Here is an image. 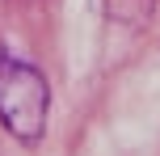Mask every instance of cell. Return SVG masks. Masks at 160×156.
<instances>
[{"label": "cell", "mask_w": 160, "mask_h": 156, "mask_svg": "<svg viewBox=\"0 0 160 156\" xmlns=\"http://www.w3.org/2000/svg\"><path fill=\"white\" fill-rule=\"evenodd\" d=\"M93 4H97V13H101L105 21L131 25V30L148 25V17L156 13V0H93Z\"/></svg>", "instance_id": "7a4b0ae2"}, {"label": "cell", "mask_w": 160, "mask_h": 156, "mask_svg": "<svg viewBox=\"0 0 160 156\" xmlns=\"http://www.w3.org/2000/svg\"><path fill=\"white\" fill-rule=\"evenodd\" d=\"M51 114V84L38 68L0 55V123L21 143H38Z\"/></svg>", "instance_id": "6da1fadb"}]
</instances>
